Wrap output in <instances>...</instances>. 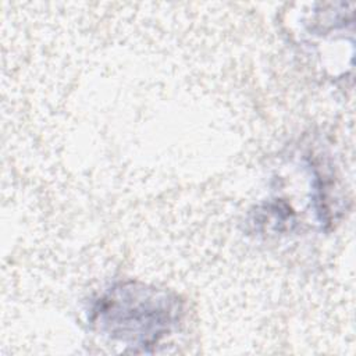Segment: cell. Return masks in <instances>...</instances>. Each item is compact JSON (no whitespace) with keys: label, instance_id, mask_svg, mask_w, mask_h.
Segmentation results:
<instances>
[{"label":"cell","instance_id":"obj_1","mask_svg":"<svg viewBox=\"0 0 356 356\" xmlns=\"http://www.w3.org/2000/svg\"><path fill=\"white\" fill-rule=\"evenodd\" d=\"M178 307L165 293L121 285L99 299L92 321L111 339L146 350L165 337L178 318Z\"/></svg>","mask_w":356,"mask_h":356}]
</instances>
